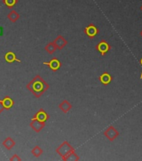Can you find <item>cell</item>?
I'll list each match as a JSON object with an SVG mask.
<instances>
[{"label":"cell","mask_w":142,"mask_h":161,"mask_svg":"<svg viewBox=\"0 0 142 161\" xmlns=\"http://www.w3.org/2000/svg\"><path fill=\"white\" fill-rule=\"evenodd\" d=\"M61 158H62L63 160H65V161L80 160V157L77 155V153H75V151H72V152H70V153H69L68 154H66V155L63 156V157H61Z\"/></svg>","instance_id":"cell-15"},{"label":"cell","mask_w":142,"mask_h":161,"mask_svg":"<svg viewBox=\"0 0 142 161\" xmlns=\"http://www.w3.org/2000/svg\"><path fill=\"white\" fill-rule=\"evenodd\" d=\"M2 2L8 8L12 9L17 4L18 2V0H3Z\"/></svg>","instance_id":"cell-19"},{"label":"cell","mask_w":142,"mask_h":161,"mask_svg":"<svg viewBox=\"0 0 142 161\" xmlns=\"http://www.w3.org/2000/svg\"><path fill=\"white\" fill-rule=\"evenodd\" d=\"M59 108L64 113H67L68 112H70V109L72 108V105L70 102H68L67 100H64L62 103L59 105Z\"/></svg>","instance_id":"cell-12"},{"label":"cell","mask_w":142,"mask_h":161,"mask_svg":"<svg viewBox=\"0 0 142 161\" xmlns=\"http://www.w3.org/2000/svg\"><path fill=\"white\" fill-rule=\"evenodd\" d=\"M32 118H34V119H37V120L40 121L41 123H45L49 119H50V115H49L43 108H40L39 110L38 111L37 113L34 115V117H33Z\"/></svg>","instance_id":"cell-6"},{"label":"cell","mask_w":142,"mask_h":161,"mask_svg":"<svg viewBox=\"0 0 142 161\" xmlns=\"http://www.w3.org/2000/svg\"><path fill=\"white\" fill-rule=\"evenodd\" d=\"M141 9H142V7H141Z\"/></svg>","instance_id":"cell-25"},{"label":"cell","mask_w":142,"mask_h":161,"mask_svg":"<svg viewBox=\"0 0 142 161\" xmlns=\"http://www.w3.org/2000/svg\"><path fill=\"white\" fill-rule=\"evenodd\" d=\"M43 64L45 65H48L50 68V70H52L53 71H57V70H59L60 68L61 67V65H62L61 61L59 59H57V58H53L50 61L44 62Z\"/></svg>","instance_id":"cell-5"},{"label":"cell","mask_w":142,"mask_h":161,"mask_svg":"<svg viewBox=\"0 0 142 161\" xmlns=\"http://www.w3.org/2000/svg\"><path fill=\"white\" fill-rule=\"evenodd\" d=\"M53 42L55 43V45H56L58 50H62L68 44V41L65 40V37L62 36V35H58L57 38Z\"/></svg>","instance_id":"cell-9"},{"label":"cell","mask_w":142,"mask_h":161,"mask_svg":"<svg viewBox=\"0 0 142 161\" xmlns=\"http://www.w3.org/2000/svg\"><path fill=\"white\" fill-rule=\"evenodd\" d=\"M2 103L3 107H4V108L5 109H7V110H8L10 108H12L13 104H14V102H13V100L10 97H4L3 98Z\"/></svg>","instance_id":"cell-14"},{"label":"cell","mask_w":142,"mask_h":161,"mask_svg":"<svg viewBox=\"0 0 142 161\" xmlns=\"http://www.w3.org/2000/svg\"><path fill=\"white\" fill-rule=\"evenodd\" d=\"M31 153H32V154L34 156V157L39 158V157H40V156L42 155L43 153H44V150H43V148H41V147H39V145H36L32 148Z\"/></svg>","instance_id":"cell-18"},{"label":"cell","mask_w":142,"mask_h":161,"mask_svg":"<svg viewBox=\"0 0 142 161\" xmlns=\"http://www.w3.org/2000/svg\"><path fill=\"white\" fill-rule=\"evenodd\" d=\"M30 127L33 128V130L35 131L36 133H39L40 131L42 130L43 128L45 127V123H41L40 121L37 119H31V123H30Z\"/></svg>","instance_id":"cell-8"},{"label":"cell","mask_w":142,"mask_h":161,"mask_svg":"<svg viewBox=\"0 0 142 161\" xmlns=\"http://www.w3.org/2000/svg\"><path fill=\"white\" fill-rule=\"evenodd\" d=\"M104 135L110 141L113 142L115 138H118V136L120 135V133L118 132V130L114 127V126H110L109 128H107L104 131Z\"/></svg>","instance_id":"cell-3"},{"label":"cell","mask_w":142,"mask_h":161,"mask_svg":"<svg viewBox=\"0 0 142 161\" xmlns=\"http://www.w3.org/2000/svg\"><path fill=\"white\" fill-rule=\"evenodd\" d=\"M140 36H141V37H142V30H141V31H140Z\"/></svg>","instance_id":"cell-24"},{"label":"cell","mask_w":142,"mask_h":161,"mask_svg":"<svg viewBox=\"0 0 142 161\" xmlns=\"http://www.w3.org/2000/svg\"><path fill=\"white\" fill-rule=\"evenodd\" d=\"M99 80H100V81L102 83L103 85H109L111 82V80H112V76H111L110 73L104 72L102 75H100Z\"/></svg>","instance_id":"cell-11"},{"label":"cell","mask_w":142,"mask_h":161,"mask_svg":"<svg viewBox=\"0 0 142 161\" xmlns=\"http://www.w3.org/2000/svg\"><path fill=\"white\" fill-rule=\"evenodd\" d=\"M5 110L4 107H3V103H2V100H0V114L3 112V111Z\"/></svg>","instance_id":"cell-21"},{"label":"cell","mask_w":142,"mask_h":161,"mask_svg":"<svg viewBox=\"0 0 142 161\" xmlns=\"http://www.w3.org/2000/svg\"><path fill=\"white\" fill-rule=\"evenodd\" d=\"M96 50L100 53L101 55H105L106 53L110 50V45H109V43L105 40H101L100 42L98 43V45H96Z\"/></svg>","instance_id":"cell-7"},{"label":"cell","mask_w":142,"mask_h":161,"mask_svg":"<svg viewBox=\"0 0 142 161\" xmlns=\"http://www.w3.org/2000/svg\"><path fill=\"white\" fill-rule=\"evenodd\" d=\"M4 60L8 64H12L13 62H18L21 63V60L18 59L16 56V54L13 51H8L4 55Z\"/></svg>","instance_id":"cell-10"},{"label":"cell","mask_w":142,"mask_h":161,"mask_svg":"<svg viewBox=\"0 0 142 161\" xmlns=\"http://www.w3.org/2000/svg\"><path fill=\"white\" fill-rule=\"evenodd\" d=\"M9 160L10 161H21L22 160V158H20L19 156L18 155V154L15 153V154H13V155L9 158Z\"/></svg>","instance_id":"cell-20"},{"label":"cell","mask_w":142,"mask_h":161,"mask_svg":"<svg viewBox=\"0 0 142 161\" xmlns=\"http://www.w3.org/2000/svg\"><path fill=\"white\" fill-rule=\"evenodd\" d=\"M45 51L49 53L50 55H52V54H54L58 49L57 47H56V45H55V43L52 41V42H50L46 46H45Z\"/></svg>","instance_id":"cell-17"},{"label":"cell","mask_w":142,"mask_h":161,"mask_svg":"<svg viewBox=\"0 0 142 161\" xmlns=\"http://www.w3.org/2000/svg\"><path fill=\"white\" fill-rule=\"evenodd\" d=\"M84 32H85V35H87L88 37L90 38V39H94V38H95V36L99 34L100 30H99V29H98L95 25L91 24V25H88L87 27L85 28Z\"/></svg>","instance_id":"cell-4"},{"label":"cell","mask_w":142,"mask_h":161,"mask_svg":"<svg viewBox=\"0 0 142 161\" xmlns=\"http://www.w3.org/2000/svg\"><path fill=\"white\" fill-rule=\"evenodd\" d=\"M56 153L60 156V157H63V156L66 155L70 152L72 151H75V149L73 148L72 146L70 145V143L68 142V141H64L61 144H60L59 147H58L56 149Z\"/></svg>","instance_id":"cell-2"},{"label":"cell","mask_w":142,"mask_h":161,"mask_svg":"<svg viewBox=\"0 0 142 161\" xmlns=\"http://www.w3.org/2000/svg\"><path fill=\"white\" fill-rule=\"evenodd\" d=\"M19 14H18L17 11H15V10H11V11L8 14V19L13 23L17 22L18 20L19 19Z\"/></svg>","instance_id":"cell-16"},{"label":"cell","mask_w":142,"mask_h":161,"mask_svg":"<svg viewBox=\"0 0 142 161\" xmlns=\"http://www.w3.org/2000/svg\"><path fill=\"white\" fill-rule=\"evenodd\" d=\"M26 88L31 92L35 97L39 98L50 88V85L39 75H37L32 80L28 83Z\"/></svg>","instance_id":"cell-1"},{"label":"cell","mask_w":142,"mask_h":161,"mask_svg":"<svg viewBox=\"0 0 142 161\" xmlns=\"http://www.w3.org/2000/svg\"><path fill=\"white\" fill-rule=\"evenodd\" d=\"M140 64H141V65H142V58H141V60H140ZM140 78H141V79H142V74H141V76H140Z\"/></svg>","instance_id":"cell-23"},{"label":"cell","mask_w":142,"mask_h":161,"mask_svg":"<svg viewBox=\"0 0 142 161\" xmlns=\"http://www.w3.org/2000/svg\"><path fill=\"white\" fill-rule=\"evenodd\" d=\"M2 144L7 148L8 150H10V149H12L14 147L16 143H15V141L11 137H8V138H6L3 141Z\"/></svg>","instance_id":"cell-13"},{"label":"cell","mask_w":142,"mask_h":161,"mask_svg":"<svg viewBox=\"0 0 142 161\" xmlns=\"http://www.w3.org/2000/svg\"><path fill=\"white\" fill-rule=\"evenodd\" d=\"M3 34V27H0V36H2Z\"/></svg>","instance_id":"cell-22"}]
</instances>
